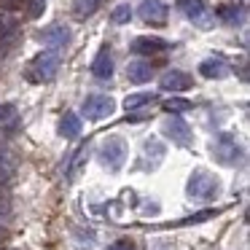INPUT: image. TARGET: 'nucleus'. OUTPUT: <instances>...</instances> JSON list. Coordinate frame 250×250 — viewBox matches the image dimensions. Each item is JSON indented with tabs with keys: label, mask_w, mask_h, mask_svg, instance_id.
Wrapping results in <instances>:
<instances>
[{
	"label": "nucleus",
	"mask_w": 250,
	"mask_h": 250,
	"mask_svg": "<svg viewBox=\"0 0 250 250\" xmlns=\"http://www.w3.org/2000/svg\"><path fill=\"white\" fill-rule=\"evenodd\" d=\"M57 70H60V51L49 49L35 57L33 67H30V76H33V81H51L57 76Z\"/></svg>",
	"instance_id": "obj_3"
},
{
	"label": "nucleus",
	"mask_w": 250,
	"mask_h": 250,
	"mask_svg": "<svg viewBox=\"0 0 250 250\" xmlns=\"http://www.w3.org/2000/svg\"><path fill=\"white\" fill-rule=\"evenodd\" d=\"M0 212H3V205H0Z\"/></svg>",
	"instance_id": "obj_26"
},
{
	"label": "nucleus",
	"mask_w": 250,
	"mask_h": 250,
	"mask_svg": "<svg viewBox=\"0 0 250 250\" xmlns=\"http://www.w3.org/2000/svg\"><path fill=\"white\" fill-rule=\"evenodd\" d=\"M164 143H159V140H146V148H143V164L146 167H159V164L164 162Z\"/></svg>",
	"instance_id": "obj_14"
},
{
	"label": "nucleus",
	"mask_w": 250,
	"mask_h": 250,
	"mask_svg": "<svg viewBox=\"0 0 250 250\" xmlns=\"http://www.w3.org/2000/svg\"><path fill=\"white\" fill-rule=\"evenodd\" d=\"M164 108H167L169 113H183V110L194 108V103H188V100H183V97H169V100H164Z\"/></svg>",
	"instance_id": "obj_22"
},
{
	"label": "nucleus",
	"mask_w": 250,
	"mask_h": 250,
	"mask_svg": "<svg viewBox=\"0 0 250 250\" xmlns=\"http://www.w3.org/2000/svg\"><path fill=\"white\" fill-rule=\"evenodd\" d=\"M212 156H215L221 164H226V167H234V164H237V159L242 156V148H239L237 137L229 135V132L218 135V140L212 143Z\"/></svg>",
	"instance_id": "obj_4"
},
{
	"label": "nucleus",
	"mask_w": 250,
	"mask_h": 250,
	"mask_svg": "<svg viewBox=\"0 0 250 250\" xmlns=\"http://www.w3.org/2000/svg\"><path fill=\"white\" fill-rule=\"evenodd\" d=\"M0 169H3V153H0ZM0 175H3V172H0Z\"/></svg>",
	"instance_id": "obj_25"
},
{
	"label": "nucleus",
	"mask_w": 250,
	"mask_h": 250,
	"mask_svg": "<svg viewBox=\"0 0 250 250\" xmlns=\"http://www.w3.org/2000/svg\"><path fill=\"white\" fill-rule=\"evenodd\" d=\"M92 73L100 81H108V78L113 76V57H110L108 46H103V49L97 51V57H94V62H92Z\"/></svg>",
	"instance_id": "obj_12"
},
{
	"label": "nucleus",
	"mask_w": 250,
	"mask_h": 250,
	"mask_svg": "<svg viewBox=\"0 0 250 250\" xmlns=\"http://www.w3.org/2000/svg\"><path fill=\"white\" fill-rule=\"evenodd\" d=\"M218 19L226 24H239L245 19V11L239 6H221L218 8Z\"/></svg>",
	"instance_id": "obj_19"
},
{
	"label": "nucleus",
	"mask_w": 250,
	"mask_h": 250,
	"mask_svg": "<svg viewBox=\"0 0 250 250\" xmlns=\"http://www.w3.org/2000/svg\"><path fill=\"white\" fill-rule=\"evenodd\" d=\"M19 126V110L17 105L3 103L0 105V132H14Z\"/></svg>",
	"instance_id": "obj_16"
},
{
	"label": "nucleus",
	"mask_w": 250,
	"mask_h": 250,
	"mask_svg": "<svg viewBox=\"0 0 250 250\" xmlns=\"http://www.w3.org/2000/svg\"><path fill=\"white\" fill-rule=\"evenodd\" d=\"M60 132L67 137V140L78 137V135H81V119H78L76 113H65V116H62V124H60Z\"/></svg>",
	"instance_id": "obj_17"
},
{
	"label": "nucleus",
	"mask_w": 250,
	"mask_h": 250,
	"mask_svg": "<svg viewBox=\"0 0 250 250\" xmlns=\"http://www.w3.org/2000/svg\"><path fill=\"white\" fill-rule=\"evenodd\" d=\"M199 73L205 78H226L229 76V65L221 60V57H207V60L199 62Z\"/></svg>",
	"instance_id": "obj_13"
},
{
	"label": "nucleus",
	"mask_w": 250,
	"mask_h": 250,
	"mask_svg": "<svg viewBox=\"0 0 250 250\" xmlns=\"http://www.w3.org/2000/svg\"><path fill=\"white\" fill-rule=\"evenodd\" d=\"M153 100H156V94H151V92H137V94H129V97L124 100V108H126V110H137V108H143V105H151Z\"/></svg>",
	"instance_id": "obj_20"
},
{
	"label": "nucleus",
	"mask_w": 250,
	"mask_h": 250,
	"mask_svg": "<svg viewBox=\"0 0 250 250\" xmlns=\"http://www.w3.org/2000/svg\"><path fill=\"white\" fill-rule=\"evenodd\" d=\"M137 14H140V19L146 24H164L167 22V14H169V6L164 0H143Z\"/></svg>",
	"instance_id": "obj_8"
},
{
	"label": "nucleus",
	"mask_w": 250,
	"mask_h": 250,
	"mask_svg": "<svg viewBox=\"0 0 250 250\" xmlns=\"http://www.w3.org/2000/svg\"><path fill=\"white\" fill-rule=\"evenodd\" d=\"M180 8H183L186 17L194 24H199V27H210L212 19H215V14L210 11V6H207L205 0H180Z\"/></svg>",
	"instance_id": "obj_6"
},
{
	"label": "nucleus",
	"mask_w": 250,
	"mask_h": 250,
	"mask_svg": "<svg viewBox=\"0 0 250 250\" xmlns=\"http://www.w3.org/2000/svg\"><path fill=\"white\" fill-rule=\"evenodd\" d=\"M126 143H124V137H119V135H110V137H105L103 143H100V148H97V159L105 164V167H110V169H121V164L126 162Z\"/></svg>",
	"instance_id": "obj_2"
},
{
	"label": "nucleus",
	"mask_w": 250,
	"mask_h": 250,
	"mask_svg": "<svg viewBox=\"0 0 250 250\" xmlns=\"http://www.w3.org/2000/svg\"><path fill=\"white\" fill-rule=\"evenodd\" d=\"M188 196L191 199H199V202H210L218 196V191H221V183H218L215 175H210L207 169H194V175H191L188 180Z\"/></svg>",
	"instance_id": "obj_1"
},
{
	"label": "nucleus",
	"mask_w": 250,
	"mask_h": 250,
	"mask_svg": "<svg viewBox=\"0 0 250 250\" xmlns=\"http://www.w3.org/2000/svg\"><path fill=\"white\" fill-rule=\"evenodd\" d=\"M43 11H46V0H30V8H27L30 19H38Z\"/></svg>",
	"instance_id": "obj_23"
},
{
	"label": "nucleus",
	"mask_w": 250,
	"mask_h": 250,
	"mask_svg": "<svg viewBox=\"0 0 250 250\" xmlns=\"http://www.w3.org/2000/svg\"><path fill=\"white\" fill-rule=\"evenodd\" d=\"M38 38L43 41L49 49H65V46L70 43V30H67L65 24H51V27L41 30Z\"/></svg>",
	"instance_id": "obj_9"
},
{
	"label": "nucleus",
	"mask_w": 250,
	"mask_h": 250,
	"mask_svg": "<svg viewBox=\"0 0 250 250\" xmlns=\"http://www.w3.org/2000/svg\"><path fill=\"white\" fill-rule=\"evenodd\" d=\"M191 83H194V78H191L188 73H183V70H167L162 76V81H159V86H162L164 92H186V89H191Z\"/></svg>",
	"instance_id": "obj_10"
},
{
	"label": "nucleus",
	"mask_w": 250,
	"mask_h": 250,
	"mask_svg": "<svg viewBox=\"0 0 250 250\" xmlns=\"http://www.w3.org/2000/svg\"><path fill=\"white\" fill-rule=\"evenodd\" d=\"M100 3H103V0H73V14H76L78 19H89L100 8Z\"/></svg>",
	"instance_id": "obj_18"
},
{
	"label": "nucleus",
	"mask_w": 250,
	"mask_h": 250,
	"mask_svg": "<svg viewBox=\"0 0 250 250\" xmlns=\"http://www.w3.org/2000/svg\"><path fill=\"white\" fill-rule=\"evenodd\" d=\"M151 76H153V67L143 60L129 62V67H126V78L132 83H146V81H151Z\"/></svg>",
	"instance_id": "obj_15"
},
{
	"label": "nucleus",
	"mask_w": 250,
	"mask_h": 250,
	"mask_svg": "<svg viewBox=\"0 0 250 250\" xmlns=\"http://www.w3.org/2000/svg\"><path fill=\"white\" fill-rule=\"evenodd\" d=\"M132 19V6L129 3H119V6L113 8V14H110V22L113 24H126Z\"/></svg>",
	"instance_id": "obj_21"
},
{
	"label": "nucleus",
	"mask_w": 250,
	"mask_h": 250,
	"mask_svg": "<svg viewBox=\"0 0 250 250\" xmlns=\"http://www.w3.org/2000/svg\"><path fill=\"white\" fill-rule=\"evenodd\" d=\"M105 250H135V242H132V239H116V242H110Z\"/></svg>",
	"instance_id": "obj_24"
},
{
	"label": "nucleus",
	"mask_w": 250,
	"mask_h": 250,
	"mask_svg": "<svg viewBox=\"0 0 250 250\" xmlns=\"http://www.w3.org/2000/svg\"><path fill=\"white\" fill-rule=\"evenodd\" d=\"M81 110H83V116H86L89 121H103V119H108V116H113L116 103H113V97H108V94H89V97L83 100Z\"/></svg>",
	"instance_id": "obj_5"
},
{
	"label": "nucleus",
	"mask_w": 250,
	"mask_h": 250,
	"mask_svg": "<svg viewBox=\"0 0 250 250\" xmlns=\"http://www.w3.org/2000/svg\"><path fill=\"white\" fill-rule=\"evenodd\" d=\"M129 49L135 51V54H162V51L169 49V43H167V41H162V38L143 35V38H135V41H132Z\"/></svg>",
	"instance_id": "obj_11"
},
{
	"label": "nucleus",
	"mask_w": 250,
	"mask_h": 250,
	"mask_svg": "<svg viewBox=\"0 0 250 250\" xmlns=\"http://www.w3.org/2000/svg\"><path fill=\"white\" fill-rule=\"evenodd\" d=\"M164 135L169 137L172 143H178V146H191V140H194V132H191V126L186 124L180 116H169L167 121H164Z\"/></svg>",
	"instance_id": "obj_7"
}]
</instances>
